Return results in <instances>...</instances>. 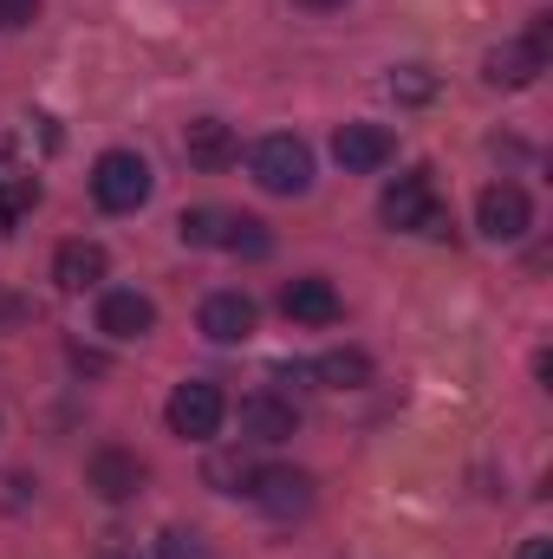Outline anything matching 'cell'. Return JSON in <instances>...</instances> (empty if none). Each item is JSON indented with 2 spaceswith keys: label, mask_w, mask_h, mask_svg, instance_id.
Listing matches in <instances>:
<instances>
[{
  "label": "cell",
  "mask_w": 553,
  "mask_h": 559,
  "mask_svg": "<svg viewBox=\"0 0 553 559\" xmlns=\"http://www.w3.org/2000/svg\"><path fill=\"white\" fill-rule=\"evenodd\" d=\"M378 215L391 222V228H411V235H449V209L436 202V189H430V169H411V176H398L385 195H378Z\"/></svg>",
  "instance_id": "obj_1"
},
{
  "label": "cell",
  "mask_w": 553,
  "mask_h": 559,
  "mask_svg": "<svg viewBox=\"0 0 553 559\" xmlns=\"http://www.w3.org/2000/svg\"><path fill=\"white\" fill-rule=\"evenodd\" d=\"M150 163H143L138 150H105L98 163H92V195H98V209H111V215H131L150 202Z\"/></svg>",
  "instance_id": "obj_2"
},
{
  "label": "cell",
  "mask_w": 553,
  "mask_h": 559,
  "mask_svg": "<svg viewBox=\"0 0 553 559\" xmlns=\"http://www.w3.org/2000/svg\"><path fill=\"white\" fill-rule=\"evenodd\" d=\"M248 163H255V182H261L268 195H306V189H313V150L299 138H286V131L261 138Z\"/></svg>",
  "instance_id": "obj_3"
},
{
  "label": "cell",
  "mask_w": 553,
  "mask_h": 559,
  "mask_svg": "<svg viewBox=\"0 0 553 559\" xmlns=\"http://www.w3.org/2000/svg\"><path fill=\"white\" fill-rule=\"evenodd\" d=\"M541 66H548V20H541L528 39L495 46V52L482 59V79H489V85H502V92H521V85H534V79H541Z\"/></svg>",
  "instance_id": "obj_4"
},
{
  "label": "cell",
  "mask_w": 553,
  "mask_h": 559,
  "mask_svg": "<svg viewBox=\"0 0 553 559\" xmlns=\"http://www.w3.org/2000/svg\"><path fill=\"white\" fill-rule=\"evenodd\" d=\"M228 417V404H222V391L215 384H202V378H189V384H176L169 391V429L183 436V442H209L215 429Z\"/></svg>",
  "instance_id": "obj_5"
},
{
  "label": "cell",
  "mask_w": 553,
  "mask_h": 559,
  "mask_svg": "<svg viewBox=\"0 0 553 559\" xmlns=\"http://www.w3.org/2000/svg\"><path fill=\"white\" fill-rule=\"evenodd\" d=\"M528 222H534L528 189H515V182H489V189H482V202H475V228H482L489 241H521Z\"/></svg>",
  "instance_id": "obj_6"
},
{
  "label": "cell",
  "mask_w": 553,
  "mask_h": 559,
  "mask_svg": "<svg viewBox=\"0 0 553 559\" xmlns=\"http://www.w3.org/2000/svg\"><path fill=\"white\" fill-rule=\"evenodd\" d=\"M248 495H255L274 521H293V514L313 508V475H299V468H261V475H248Z\"/></svg>",
  "instance_id": "obj_7"
},
{
  "label": "cell",
  "mask_w": 553,
  "mask_h": 559,
  "mask_svg": "<svg viewBox=\"0 0 553 559\" xmlns=\"http://www.w3.org/2000/svg\"><path fill=\"white\" fill-rule=\"evenodd\" d=\"M332 156H339L352 176H372V169H385V163L398 156V138H391L385 124H339Z\"/></svg>",
  "instance_id": "obj_8"
},
{
  "label": "cell",
  "mask_w": 553,
  "mask_h": 559,
  "mask_svg": "<svg viewBox=\"0 0 553 559\" xmlns=\"http://www.w3.org/2000/svg\"><path fill=\"white\" fill-rule=\"evenodd\" d=\"M85 481L98 488V501H131L143 488V462L131 449H98V455L85 462Z\"/></svg>",
  "instance_id": "obj_9"
},
{
  "label": "cell",
  "mask_w": 553,
  "mask_h": 559,
  "mask_svg": "<svg viewBox=\"0 0 553 559\" xmlns=\"http://www.w3.org/2000/svg\"><path fill=\"white\" fill-rule=\"evenodd\" d=\"M280 306H286V319H293V325H332V319H339V293H332V280H319V274L286 280Z\"/></svg>",
  "instance_id": "obj_10"
},
{
  "label": "cell",
  "mask_w": 553,
  "mask_h": 559,
  "mask_svg": "<svg viewBox=\"0 0 553 559\" xmlns=\"http://www.w3.org/2000/svg\"><path fill=\"white\" fill-rule=\"evenodd\" d=\"M202 332H209L215 345H242V338L255 332V299H248V293H215V299H202Z\"/></svg>",
  "instance_id": "obj_11"
},
{
  "label": "cell",
  "mask_w": 553,
  "mask_h": 559,
  "mask_svg": "<svg viewBox=\"0 0 553 559\" xmlns=\"http://www.w3.org/2000/svg\"><path fill=\"white\" fill-rule=\"evenodd\" d=\"M156 325V306L143 299V293H105V306H98V332H111V338H143Z\"/></svg>",
  "instance_id": "obj_12"
},
{
  "label": "cell",
  "mask_w": 553,
  "mask_h": 559,
  "mask_svg": "<svg viewBox=\"0 0 553 559\" xmlns=\"http://www.w3.org/2000/svg\"><path fill=\"white\" fill-rule=\"evenodd\" d=\"M52 280H59V293L98 286V280H105V248H98V241H66V248L52 254Z\"/></svg>",
  "instance_id": "obj_13"
},
{
  "label": "cell",
  "mask_w": 553,
  "mask_h": 559,
  "mask_svg": "<svg viewBox=\"0 0 553 559\" xmlns=\"http://www.w3.org/2000/svg\"><path fill=\"white\" fill-rule=\"evenodd\" d=\"M242 429H248L255 442H286V436L299 429V411H293L286 397H274V391H261V397L242 404Z\"/></svg>",
  "instance_id": "obj_14"
},
{
  "label": "cell",
  "mask_w": 553,
  "mask_h": 559,
  "mask_svg": "<svg viewBox=\"0 0 553 559\" xmlns=\"http://www.w3.org/2000/svg\"><path fill=\"white\" fill-rule=\"evenodd\" d=\"M183 150H189L196 169H228V163H235V131H228L222 118H196V124L183 131Z\"/></svg>",
  "instance_id": "obj_15"
},
{
  "label": "cell",
  "mask_w": 553,
  "mask_h": 559,
  "mask_svg": "<svg viewBox=\"0 0 553 559\" xmlns=\"http://www.w3.org/2000/svg\"><path fill=\"white\" fill-rule=\"evenodd\" d=\"M313 378H319L326 391H365V384H372V358H365V352H326V358L313 365Z\"/></svg>",
  "instance_id": "obj_16"
},
{
  "label": "cell",
  "mask_w": 553,
  "mask_h": 559,
  "mask_svg": "<svg viewBox=\"0 0 553 559\" xmlns=\"http://www.w3.org/2000/svg\"><path fill=\"white\" fill-rule=\"evenodd\" d=\"M176 235H183L189 248H222V235H228V215H222V209H183Z\"/></svg>",
  "instance_id": "obj_17"
},
{
  "label": "cell",
  "mask_w": 553,
  "mask_h": 559,
  "mask_svg": "<svg viewBox=\"0 0 553 559\" xmlns=\"http://www.w3.org/2000/svg\"><path fill=\"white\" fill-rule=\"evenodd\" d=\"M222 248H228V254H248V261H261V254L274 248V235H268L255 215H228V235H222Z\"/></svg>",
  "instance_id": "obj_18"
},
{
  "label": "cell",
  "mask_w": 553,
  "mask_h": 559,
  "mask_svg": "<svg viewBox=\"0 0 553 559\" xmlns=\"http://www.w3.org/2000/svg\"><path fill=\"white\" fill-rule=\"evenodd\" d=\"M436 92H443V79H436L430 66H398V72H391V98H398V105H430Z\"/></svg>",
  "instance_id": "obj_19"
},
{
  "label": "cell",
  "mask_w": 553,
  "mask_h": 559,
  "mask_svg": "<svg viewBox=\"0 0 553 559\" xmlns=\"http://www.w3.org/2000/svg\"><path fill=\"white\" fill-rule=\"evenodd\" d=\"M33 209H39V182L33 176H0V228H13Z\"/></svg>",
  "instance_id": "obj_20"
},
{
  "label": "cell",
  "mask_w": 553,
  "mask_h": 559,
  "mask_svg": "<svg viewBox=\"0 0 553 559\" xmlns=\"http://www.w3.org/2000/svg\"><path fill=\"white\" fill-rule=\"evenodd\" d=\"M33 20H39V0H0V26L20 33V26H33Z\"/></svg>",
  "instance_id": "obj_21"
},
{
  "label": "cell",
  "mask_w": 553,
  "mask_h": 559,
  "mask_svg": "<svg viewBox=\"0 0 553 559\" xmlns=\"http://www.w3.org/2000/svg\"><path fill=\"white\" fill-rule=\"evenodd\" d=\"M163 559H202V547H196V534L169 527V534H163Z\"/></svg>",
  "instance_id": "obj_22"
},
{
  "label": "cell",
  "mask_w": 553,
  "mask_h": 559,
  "mask_svg": "<svg viewBox=\"0 0 553 559\" xmlns=\"http://www.w3.org/2000/svg\"><path fill=\"white\" fill-rule=\"evenodd\" d=\"M515 559H553V540L548 534H534V540H521V554Z\"/></svg>",
  "instance_id": "obj_23"
},
{
  "label": "cell",
  "mask_w": 553,
  "mask_h": 559,
  "mask_svg": "<svg viewBox=\"0 0 553 559\" xmlns=\"http://www.w3.org/2000/svg\"><path fill=\"white\" fill-rule=\"evenodd\" d=\"M299 7H313V13H326V7H345V0H299Z\"/></svg>",
  "instance_id": "obj_24"
},
{
  "label": "cell",
  "mask_w": 553,
  "mask_h": 559,
  "mask_svg": "<svg viewBox=\"0 0 553 559\" xmlns=\"http://www.w3.org/2000/svg\"><path fill=\"white\" fill-rule=\"evenodd\" d=\"M105 559H125V554H105Z\"/></svg>",
  "instance_id": "obj_25"
}]
</instances>
